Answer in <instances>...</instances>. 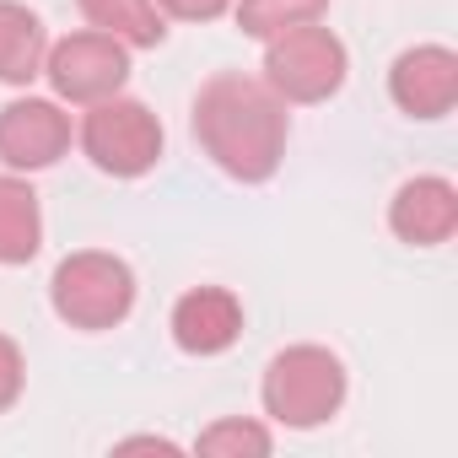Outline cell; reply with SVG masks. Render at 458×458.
<instances>
[{"mask_svg":"<svg viewBox=\"0 0 458 458\" xmlns=\"http://www.w3.org/2000/svg\"><path fill=\"white\" fill-rule=\"evenodd\" d=\"M189 130L199 140V151L238 183H270L281 157H286V103L265 87V76H243V71H221L194 92L189 108Z\"/></svg>","mask_w":458,"mask_h":458,"instance_id":"1","label":"cell"},{"mask_svg":"<svg viewBox=\"0 0 458 458\" xmlns=\"http://www.w3.org/2000/svg\"><path fill=\"white\" fill-rule=\"evenodd\" d=\"M265 415L292 431H313L340 415L345 404V367L329 345H286L270 356L259 383Z\"/></svg>","mask_w":458,"mask_h":458,"instance_id":"2","label":"cell"},{"mask_svg":"<svg viewBox=\"0 0 458 458\" xmlns=\"http://www.w3.org/2000/svg\"><path fill=\"white\" fill-rule=\"evenodd\" d=\"M49 302L60 313V324L71 329H119L135 308V270L119 254L103 249H81L71 259H60L55 281H49Z\"/></svg>","mask_w":458,"mask_h":458,"instance_id":"3","label":"cell"},{"mask_svg":"<svg viewBox=\"0 0 458 458\" xmlns=\"http://www.w3.org/2000/svg\"><path fill=\"white\" fill-rule=\"evenodd\" d=\"M345 71H351L345 44L318 22L265 38V87L281 103H329L345 87Z\"/></svg>","mask_w":458,"mask_h":458,"instance_id":"4","label":"cell"},{"mask_svg":"<svg viewBox=\"0 0 458 458\" xmlns=\"http://www.w3.org/2000/svg\"><path fill=\"white\" fill-rule=\"evenodd\" d=\"M81 151L108 178H140L162 162V119L140 98H103L81 119Z\"/></svg>","mask_w":458,"mask_h":458,"instance_id":"5","label":"cell"},{"mask_svg":"<svg viewBox=\"0 0 458 458\" xmlns=\"http://www.w3.org/2000/svg\"><path fill=\"white\" fill-rule=\"evenodd\" d=\"M44 76L55 87L60 103H76V108H92L114 92H124L130 81V49L108 33H71L60 44H49L44 55Z\"/></svg>","mask_w":458,"mask_h":458,"instance_id":"6","label":"cell"},{"mask_svg":"<svg viewBox=\"0 0 458 458\" xmlns=\"http://www.w3.org/2000/svg\"><path fill=\"white\" fill-rule=\"evenodd\" d=\"M71 151V114L55 98H17L0 108V162L12 173H44Z\"/></svg>","mask_w":458,"mask_h":458,"instance_id":"7","label":"cell"},{"mask_svg":"<svg viewBox=\"0 0 458 458\" xmlns=\"http://www.w3.org/2000/svg\"><path fill=\"white\" fill-rule=\"evenodd\" d=\"M388 98L410 119H442L458 103V55L447 44H415L388 65Z\"/></svg>","mask_w":458,"mask_h":458,"instance_id":"8","label":"cell"},{"mask_svg":"<svg viewBox=\"0 0 458 458\" xmlns=\"http://www.w3.org/2000/svg\"><path fill=\"white\" fill-rule=\"evenodd\" d=\"M388 226L394 238L410 243V249H437L458 233V189L437 173H420L410 183L394 189L388 199Z\"/></svg>","mask_w":458,"mask_h":458,"instance_id":"9","label":"cell"},{"mask_svg":"<svg viewBox=\"0 0 458 458\" xmlns=\"http://www.w3.org/2000/svg\"><path fill=\"white\" fill-rule=\"evenodd\" d=\"M243 335V302L226 286H194L173 302V345L183 356H221Z\"/></svg>","mask_w":458,"mask_h":458,"instance_id":"10","label":"cell"},{"mask_svg":"<svg viewBox=\"0 0 458 458\" xmlns=\"http://www.w3.org/2000/svg\"><path fill=\"white\" fill-rule=\"evenodd\" d=\"M49 33L38 12H28L22 0H0V81L6 87H33L44 76Z\"/></svg>","mask_w":458,"mask_h":458,"instance_id":"11","label":"cell"},{"mask_svg":"<svg viewBox=\"0 0 458 458\" xmlns=\"http://www.w3.org/2000/svg\"><path fill=\"white\" fill-rule=\"evenodd\" d=\"M44 249V210L28 178L0 173V265H28Z\"/></svg>","mask_w":458,"mask_h":458,"instance_id":"12","label":"cell"},{"mask_svg":"<svg viewBox=\"0 0 458 458\" xmlns=\"http://www.w3.org/2000/svg\"><path fill=\"white\" fill-rule=\"evenodd\" d=\"M76 6L98 33L119 38L124 49H157L167 38V17L157 12V0H76Z\"/></svg>","mask_w":458,"mask_h":458,"instance_id":"13","label":"cell"},{"mask_svg":"<svg viewBox=\"0 0 458 458\" xmlns=\"http://www.w3.org/2000/svg\"><path fill=\"white\" fill-rule=\"evenodd\" d=\"M233 12H238V28L265 44V38H276L286 28L318 22L329 12V0H233Z\"/></svg>","mask_w":458,"mask_h":458,"instance_id":"14","label":"cell"},{"mask_svg":"<svg viewBox=\"0 0 458 458\" xmlns=\"http://www.w3.org/2000/svg\"><path fill=\"white\" fill-rule=\"evenodd\" d=\"M270 447H276L270 426H259V420H238V415L205 426L199 442H194V453H205V458H265Z\"/></svg>","mask_w":458,"mask_h":458,"instance_id":"15","label":"cell"},{"mask_svg":"<svg viewBox=\"0 0 458 458\" xmlns=\"http://www.w3.org/2000/svg\"><path fill=\"white\" fill-rule=\"evenodd\" d=\"M22 383H28V361H22V345L12 335H0V415H6L17 399H22Z\"/></svg>","mask_w":458,"mask_h":458,"instance_id":"16","label":"cell"},{"mask_svg":"<svg viewBox=\"0 0 458 458\" xmlns=\"http://www.w3.org/2000/svg\"><path fill=\"white\" fill-rule=\"evenodd\" d=\"M157 12L173 22H216L233 12V0H157Z\"/></svg>","mask_w":458,"mask_h":458,"instance_id":"17","label":"cell"}]
</instances>
